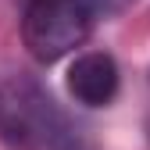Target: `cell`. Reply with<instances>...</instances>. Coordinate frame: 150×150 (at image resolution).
Masks as SVG:
<instances>
[{
	"instance_id": "6da1fadb",
	"label": "cell",
	"mask_w": 150,
	"mask_h": 150,
	"mask_svg": "<svg viewBox=\"0 0 150 150\" xmlns=\"http://www.w3.org/2000/svg\"><path fill=\"white\" fill-rule=\"evenodd\" d=\"M0 139L14 150H97L50 89L25 71L0 75Z\"/></svg>"
},
{
	"instance_id": "7a4b0ae2",
	"label": "cell",
	"mask_w": 150,
	"mask_h": 150,
	"mask_svg": "<svg viewBox=\"0 0 150 150\" xmlns=\"http://www.w3.org/2000/svg\"><path fill=\"white\" fill-rule=\"evenodd\" d=\"M93 29L89 11L79 0H25L22 43L40 64H54L86 43Z\"/></svg>"
},
{
	"instance_id": "3957f363",
	"label": "cell",
	"mask_w": 150,
	"mask_h": 150,
	"mask_svg": "<svg viewBox=\"0 0 150 150\" xmlns=\"http://www.w3.org/2000/svg\"><path fill=\"white\" fill-rule=\"evenodd\" d=\"M118 64L104 50H89L68 68V93L86 107H107L118 97Z\"/></svg>"
},
{
	"instance_id": "277c9868",
	"label": "cell",
	"mask_w": 150,
	"mask_h": 150,
	"mask_svg": "<svg viewBox=\"0 0 150 150\" xmlns=\"http://www.w3.org/2000/svg\"><path fill=\"white\" fill-rule=\"evenodd\" d=\"M79 4L89 11V18H111V14H122V11H129L136 4V0H79Z\"/></svg>"
},
{
	"instance_id": "5b68a950",
	"label": "cell",
	"mask_w": 150,
	"mask_h": 150,
	"mask_svg": "<svg viewBox=\"0 0 150 150\" xmlns=\"http://www.w3.org/2000/svg\"><path fill=\"white\" fill-rule=\"evenodd\" d=\"M143 129H146V139H150V75H146V111H143Z\"/></svg>"
}]
</instances>
